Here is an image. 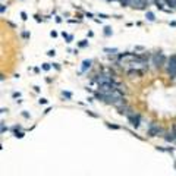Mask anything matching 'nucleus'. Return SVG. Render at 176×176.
Wrapping results in <instances>:
<instances>
[{
    "instance_id": "f257e3e1",
    "label": "nucleus",
    "mask_w": 176,
    "mask_h": 176,
    "mask_svg": "<svg viewBox=\"0 0 176 176\" xmlns=\"http://www.w3.org/2000/svg\"><path fill=\"white\" fill-rule=\"evenodd\" d=\"M95 82H97L98 85H103V84H115L112 75H109V74H100V75H97Z\"/></svg>"
},
{
    "instance_id": "f03ea898",
    "label": "nucleus",
    "mask_w": 176,
    "mask_h": 176,
    "mask_svg": "<svg viewBox=\"0 0 176 176\" xmlns=\"http://www.w3.org/2000/svg\"><path fill=\"white\" fill-rule=\"evenodd\" d=\"M164 62H166V56H164L163 53H156V54H153V65H154L156 68H162V66L164 65Z\"/></svg>"
},
{
    "instance_id": "7ed1b4c3",
    "label": "nucleus",
    "mask_w": 176,
    "mask_h": 176,
    "mask_svg": "<svg viewBox=\"0 0 176 176\" xmlns=\"http://www.w3.org/2000/svg\"><path fill=\"white\" fill-rule=\"evenodd\" d=\"M167 72L172 78L176 76V54L169 57V63H167Z\"/></svg>"
},
{
    "instance_id": "20e7f679",
    "label": "nucleus",
    "mask_w": 176,
    "mask_h": 176,
    "mask_svg": "<svg viewBox=\"0 0 176 176\" xmlns=\"http://www.w3.org/2000/svg\"><path fill=\"white\" fill-rule=\"evenodd\" d=\"M148 136H157V135H162L163 133V129L159 126V125H156V123H151L150 126H148Z\"/></svg>"
},
{
    "instance_id": "39448f33",
    "label": "nucleus",
    "mask_w": 176,
    "mask_h": 176,
    "mask_svg": "<svg viewBox=\"0 0 176 176\" xmlns=\"http://www.w3.org/2000/svg\"><path fill=\"white\" fill-rule=\"evenodd\" d=\"M128 119H129V122H131V125L133 128H138L139 126V122H141V118H139V115H135V113H132L128 116Z\"/></svg>"
},
{
    "instance_id": "423d86ee",
    "label": "nucleus",
    "mask_w": 176,
    "mask_h": 176,
    "mask_svg": "<svg viewBox=\"0 0 176 176\" xmlns=\"http://www.w3.org/2000/svg\"><path fill=\"white\" fill-rule=\"evenodd\" d=\"M154 3H156V6L160 10H163V12H172V9H164V4H166L164 0H154Z\"/></svg>"
},
{
    "instance_id": "0eeeda50",
    "label": "nucleus",
    "mask_w": 176,
    "mask_h": 176,
    "mask_svg": "<svg viewBox=\"0 0 176 176\" xmlns=\"http://www.w3.org/2000/svg\"><path fill=\"white\" fill-rule=\"evenodd\" d=\"M164 139L166 141H169V142H173V141H176V132H167L166 135H164Z\"/></svg>"
},
{
    "instance_id": "6e6552de",
    "label": "nucleus",
    "mask_w": 176,
    "mask_h": 176,
    "mask_svg": "<svg viewBox=\"0 0 176 176\" xmlns=\"http://www.w3.org/2000/svg\"><path fill=\"white\" fill-rule=\"evenodd\" d=\"M91 68V60H84L82 62V68H81V72H85L87 69Z\"/></svg>"
},
{
    "instance_id": "1a4fd4ad",
    "label": "nucleus",
    "mask_w": 176,
    "mask_h": 176,
    "mask_svg": "<svg viewBox=\"0 0 176 176\" xmlns=\"http://www.w3.org/2000/svg\"><path fill=\"white\" fill-rule=\"evenodd\" d=\"M167 6H170L172 9H176V0H164Z\"/></svg>"
},
{
    "instance_id": "9d476101",
    "label": "nucleus",
    "mask_w": 176,
    "mask_h": 176,
    "mask_svg": "<svg viewBox=\"0 0 176 176\" xmlns=\"http://www.w3.org/2000/svg\"><path fill=\"white\" fill-rule=\"evenodd\" d=\"M147 19L153 22V21L156 19V16H154V13H153V12H147Z\"/></svg>"
},
{
    "instance_id": "9b49d317",
    "label": "nucleus",
    "mask_w": 176,
    "mask_h": 176,
    "mask_svg": "<svg viewBox=\"0 0 176 176\" xmlns=\"http://www.w3.org/2000/svg\"><path fill=\"white\" fill-rule=\"evenodd\" d=\"M104 35H106V37H110V35H112V28H110V27H106V28H104Z\"/></svg>"
},
{
    "instance_id": "f8f14e48",
    "label": "nucleus",
    "mask_w": 176,
    "mask_h": 176,
    "mask_svg": "<svg viewBox=\"0 0 176 176\" xmlns=\"http://www.w3.org/2000/svg\"><path fill=\"white\" fill-rule=\"evenodd\" d=\"M78 45H79L81 48H84V47H87V45H88V41H87V40H82V41H79V43H78Z\"/></svg>"
},
{
    "instance_id": "ddd939ff",
    "label": "nucleus",
    "mask_w": 176,
    "mask_h": 176,
    "mask_svg": "<svg viewBox=\"0 0 176 176\" xmlns=\"http://www.w3.org/2000/svg\"><path fill=\"white\" fill-rule=\"evenodd\" d=\"M104 51H106V53H112V54H115V53L118 51V48H104Z\"/></svg>"
},
{
    "instance_id": "4468645a",
    "label": "nucleus",
    "mask_w": 176,
    "mask_h": 176,
    "mask_svg": "<svg viewBox=\"0 0 176 176\" xmlns=\"http://www.w3.org/2000/svg\"><path fill=\"white\" fill-rule=\"evenodd\" d=\"M129 3H131V0H120L122 6H129Z\"/></svg>"
},
{
    "instance_id": "2eb2a0df",
    "label": "nucleus",
    "mask_w": 176,
    "mask_h": 176,
    "mask_svg": "<svg viewBox=\"0 0 176 176\" xmlns=\"http://www.w3.org/2000/svg\"><path fill=\"white\" fill-rule=\"evenodd\" d=\"M15 136H16V138H22V136H24V132H18V131H15Z\"/></svg>"
},
{
    "instance_id": "dca6fc26",
    "label": "nucleus",
    "mask_w": 176,
    "mask_h": 176,
    "mask_svg": "<svg viewBox=\"0 0 176 176\" xmlns=\"http://www.w3.org/2000/svg\"><path fill=\"white\" fill-rule=\"evenodd\" d=\"M50 68H51V66H50L48 63H43V69H44V71H50Z\"/></svg>"
},
{
    "instance_id": "f3484780",
    "label": "nucleus",
    "mask_w": 176,
    "mask_h": 176,
    "mask_svg": "<svg viewBox=\"0 0 176 176\" xmlns=\"http://www.w3.org/2000/svg\"><path fill=\"white\" fill-rule=\"evenodd\" d=\"M63 95H65L66 98H71V97H72V94H71L69 91H63Z\"/></svg>"
},
{
    "instance_id": "a211bd4d",
    "label": "nucleus",
    "mask_w": 176,
    "mask_h": 176,
    "mask_svg": "<svg viewBox=\"0 0 176 176\" xmlns=\"http://www.w3.org/2000/svg\"><path fill=\"white\" fill-rule=\"evenodd\" d=\"M21 16H22V19H24V21H27V19H28V16H27V13H25V12H21Z\"/></svg>"
},
{
    "instance_id": "6ab92c4d",
    "label": "nucleus",
    "mask_w": 176,
    "mask_h": 176,
    "mask_svg": "<svg viewBox=\"0 0 176 176\" xmlns=\"http://www.w3.org/2000/svg\"><path fill=\"white\" fill-rule=\"evenodd\" d=\"M47 54L51 57V56H54V54H56V51H54V50H48V51H47Z\"/></svg>"
},
{
    "instance_id": "aec40b11",
    "label": "nucleus",
    "mask_w": 176,
    "mask_h": 176,
    "mask_svg": "<svg viewBox=\"0 0 176 176\" xmlns=\"http://www.w3.org/2000/svg\"><path fill=\"white\" fill-rule=\"evenodd\" d=\"M107 126H109V128H113V129H119L118 125H110V123H107Z\"/></svg>"
},
{
    "instance_id": "412c9836",
    "label": "nucleus",
    "mask_w": 176,
    "mask_h": 176,
    "mask_svg": "<svg viewBox=\"0 0 176 176\" xmlns=\"http://www.w3.org/2000/svg\"><path fill=\"white\" fill-rule=\"evenodd\" d=\"M40 104H47V98H41L40 100Z\"/></svg>"
},
{
    "instance_id": "4be33fe9",
    "label": "nucleus",
    "mask_w": 176,
    "mask_h": 176,
    "mask_svg": "<svg viewBox=\"0 0 176 176\" xmlns=\"http://www.w3.org/2000/svg\"><path fill=\"white\" fill-rule=\"evenodd\" d=\"M4 10H6V7H4V4H1V6H0V12L4 13Z\"/></svg>"
},
{
    "instance_id": "5701e85b",
    "label": "nucleus",
    "mask_w": 176,
    "mask_h": 176,
    "mask_svg": "<svg viewBox=\"0 0 176 176\" xmlns=\"http://www.w3.org/2000/svg\"><path fill=\"white\" fill-rule=\"evenodd\" d=\"M98 16H100V18H104V19H107V18H109V16H107V15H104V13H100Z\"/></svg>"
},
{
    "instance_id": "b1692460",
    "label": "nucleus",
    "mask_w": 176,
    "mask_h": 176,
    "mask_svg": "<svg viewBox=\"0 0 176 176\" xmlns=\"http://www.w3.org/2000/svg\"><path fill=\"white\" fill-rule=\"evenodd\" d=\"M50 35H51V37H57V32H56V31H51Z\"/></svg>"
},
{
    "instance_id": "393cba45",
    "label": "nucleus",
    "mask_w": 176,
    "mask_h": 176,
    "mask_svg": "<svg viewBox=\"0 0 176 176\" xmlns=\"http://www.w3.org/2000/svg\"><path fill=\"white\" fill-rule=\"evenodd\" d=\"M16 97H21V92H13V98H16Z\"/></svg>"
},
{
    "instance_id": "a878e982",
    "label": "nucleus",
    "mask_w": 176,
    "mask_h": 176,
    "mask_svg": "<svg viewBox=\"0 0 176 176\" xmlns=\"http://www.w3.org/2000/svg\"><path fill=\"white\" fill-rule=\"evenodd\" d=\"M53 66H54L56 69H60V66H59V63H53Z\"/></svg>"
},
{
    "instance_id": "bb28decb",
    "label": "nucleus",
    "mask_w": 176,
    "mask_h": 176,
    "mask_svg": "<svg viewBox=\"0 0 176 176\" xmlns=\"http://www.w3.org/2000/svg\"><path fill=\"white\" fill-rule=\"evenodd\" d=\"M22 116H24V118H30V115H28L27 112H24V113H22Z\"/></svg>"
},
{
    "instance_id": "cd10ccee",
    "label": "nucleus",
    "mask_w": 176,
    "mask_h": 176,
    "mask_svg": "<svg viewBox=\"0 0 176 176\" xmlns=\"http://www.w3.org/2000/svg\"><path fill=\"white\" fill-rule=\"evenodd\" d=\"M88 115H91V116H92V118H97V115H94V113H92V112H87Z\"/></svg>"
},
{
    "instance_id": "c85d7f7f",
    "label": "nucleus",
    "mask_w": 176,
    "mask_h": 176,
    "mask_svg": "<svg viewBox=\"0 0 176 176\" xmlns=\"http://www.w3.org/2000/svg\"><path fill=\"white\" fill-rule=\"evenodd\" d=\"M170 25H172V27H176V22H175V21H173V22H170Z\"/></svg>"
},
{
    "instance_id": "c756f323",
    "label": "nucleus",
    "mask_w": 176,
    "mask_h": 176,
    "mask_svg": "<svg viewBox=\"0 0 176 176\" xmlns=\"http://www.w3.org/2000/svg\"><path fill=\"white\" fill-rule=\"evenodd\" d=\"M107 1H115V0H107Z\"/></svg>"
}]
</instances>
